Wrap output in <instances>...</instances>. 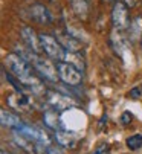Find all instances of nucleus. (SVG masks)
Segmentation results:
<instances>
[{
  "mask_svg": "<svg viewBox=\"0 0 142 154\" xmlns=\"http://www.w3.org/2000/svg\"><path fill=\"white\" fill-rule=\"evenodd\" d=\"M0 119H2V125L3 127H9V128H18L23 122L20 121V118L11 112H8L6 108H2V112H0Z\"/></svg>",
  "mask_w": 142,
  "mask_h": 154,
  "instance_id": "nucleus-11",
  "label": "nucleus"
},
{
  "mask_svg": "<svg viewBox=\"0 0 142 154\" xmlns=\"http://www.w3.org/2000/svg\"><path fill=\"white\" fill-rule=\"evenodd\" d=\"M110 41H112V45H113V49H115V52L118 54V55H121L122 57V54H124V51L127 49V40L118 32L116 34V31L112 34V37H110Z\"/></svg>",
  "mask_w": 142,
  "mask_h": 154,
  "instance_id": "nucleus-15",
  "label": "nucleus"
},
{
  "mask_svg": "<svg viewBox=\"0 0 142 154\" xmlns=\"http://www.w3.org/2000/svg\"><path fill=\"white\" fill-rule=\"evenodd\" d=\"M29 14H31V18L38 25H49L52 21V17H51V12L47 11V8L41 3H34L31 5L29 8Z\"/></svg>",
  "mask_w": 142,
  "mask_h": 154,
  "instance_id": "nucleus-7",
  "label": "nucleus"
},
{
  "mask_svg": "<svg viewBox=\"0 0 142 154\" xmlns=\"http://www.w3.org/2000/svg\"><path fill=\"white\" fill-rule=\"evenodd\" d=\"M112 23L115 26V29L121 31V29H125L128 28L131 21L128 20V8L124 2L118 0V2L113 3V8H112Z\"/></svg>",
  "mask_w": 142,
  "mask_h": 154,
  "instance_id": "nucleus-5",
  "label": "nucleus"
},
{
  "mask_svg": "<svg viewBox=\"0 0 142 154\" xmlns=\"http://www.w3.org/2000/svg\"><path fill=\"white\" fill-rule=\"evenodd\" d=\"M2 154H9V152H6V151H2Z\"/></svg>",
  "mask_w": 142,
  "mask_h": 154,
  "instance_id": "nucleus-22",
  "label": "nucleus"
},
{
  "mask_svg": "<svg viewBox=\"0 0 142 154\" xmlns=\"http://www.w3.org/2000/svg\"><path fill=\"white\" fill-rule=\"evenodd\" d=\"M106 149H107V145H106V143H103L99 148H96V151H95L93 154H104V151H106Z\"/></svg>",
  "mask_w": 142,
  "mask_h": 154,
  "instance_id": "nucleus-21",
  "label": "nucleus"
},
{
  "mask_svg": "<svg viewBox=\"0 0 142 154\" xmlns=\"http://www.w3.org/2000/svg\"><path fill=\"white\" fill-rule=\"evenodd\" d=\"M57 70H58L60 79H61L64 84L70 85V87H75V85L81 84V81H83V75H81L80 69H77L75 66L69 64V63H66V61L57 63Z\"/></svg>",
  "mask_w": 142,
  "mask_h": 154,
  "instance_id": "nucleus-2",
  "label": "nucleus"
},
{
  "mask_svg": "<svg viewBox=\"0 0 142 154\" xmlns=\"http://www.w3.org/2000/svg\"><path fill=\"white\" fill-rule=\"evenodd\" d=\"M20 35H21L23 41L26 43V46H28L29 51H32V52L37 54V55L43 51V49H41V43H40V35H37L32 28H29V26L21 28Z\"/></svg>",
  "mask_w": 142,
  "mask_h": 154,
  "instance_id": "nucleus-6",
  "label": "nucleus"
},
{
  "mask_svg": "<svg viewBox=\"0 0 142 154\" xmlns=\"http://www.w3.org/2000/svg\"><path fill=\"white\" fill-rule=\"evenodd\" d=\"M8 105L17 112H28L31 107V99L25 93H17L8 96Z\"/></svg>",
  "mask_w": 142,
  "mask_h": 154,
  "instance_id": "nucleus-8",
  "label": "nucleus"
},
{
  "mask_svg": "<svg viewBox=\"0 0 142 154\" xmlns=\"http://www.w3.org/2000/svg\"><path fill=\"white\" fill-rule=\"evenodd\" d=\"M40 43H41L43 52L49 58L57 60L58 63L64 60L66 51H64V48L60 45V41L55 37H52L49 34H40Z\"/></svg>",
  "mask_w": 142,
  "mask_h": 154,
  "instance_id": "nucleus-1",
  "label": "nucleus"
},
{
  "mask_svg": "<svg viewBox=\"0 0 142 154\" xmlns=\"http://www.w3.org/2000/svg\"><path fill=\"white\" fill-rule=\"evenodd\" d=\"M128 37L130 40H142V17L137 15L131 20V23L128 26Z\"/></svg>",
  "mask_w": 142,
  "mask_h": 154,
  "instance_id": "nucleus-13",
  "label": "nucleus"
},
{
  "mask_svg": "<svg viewBox=\"0 0 142 154\" xmlns=\"http://www.w3.org/2000/svg\"><path fill=\"white\" fill-rule=\"evenodd\" d=\"M125 145H127V148L131 149V151H136V149L142 148V134H133V136L127 137Z\"/></svg>",
  "mask_w": 142,
  "mask_h": 154,
  "instance_id": "nucleus-18",
  "label": "nucleus"
},
{
  "mask_svg": "<svg viewBox=\"0 0 142 154\" xmlns=\"http://www.w3.org/2000/svg\"><path fill=\"white\" fill-rule=\"evenodd\" d=\"M70 6L75 15L81 20H86L89 15V2L87 0H70Z\"/></svg>",
  "mask_w": 142,
  "mask_h": 154,
  "instance_id": "nucleus-12",
  "label": "nucleus"
},
{
  "mask_svg": "<svg viewBox=\"0 0 142 154\" xmlns=\"http://www.w3.org/2000/svg\"><path fill=\"white\" fill-rule=\"evenodd\" d=\"M131 119H133V116H131L130 112H124L122 116H121V122H122V125H128V124L131 122Z\"/></svg>",
  "mask_w": 142,
  "mask_h": 154,
  "instance_id": "nucleus-20",
  "label": "nucleus"
},
{
  "mask_svg": "<svg viewBox=\"0 0 142 154\" xmlns=\"http://www.w3.org/2000/svg\"><path fill=\"white\" fill-rule=\"evenodd\" d=\"M43 121H44V124L49 127V128H54L55 131H57V128H58V125H60V119H58V116H57V112H47L44 116H43Z\"/></svg>",
  "mask_w": 142,
  "mask_h": 154,
  "instance_id": "nucleus-17",
  "label": "nucleus"
},
{
  "mask_svg": "<svg viewBox=\"0 0 142 154\" xmlns=\"http://www.w3.org/2000/svg\"><path fill=\"white\" fill-rule=\"evenodd\" d=\"M31 64L34 66V69H35L44 79H47V81L55 82V81L60 78L57 67H55V66H54L49 60H44V58H41V57H38V55H34V60H32Z\"/></svg>",
  "mask_w": 142,
  "mask_h": 154,
  "instance_id": "nucleus-4",
  "label": "nucleus"
},
{
  "mask_svg": "<svg viewBox=\"0 0 142 154\" xmlns=\"http://www.w3.org/2000/svg\"><path fill=\"white\" fill-rule=\"evenodd\" d=\"M64 60H66V63L75 66V67H77V69H80V70H83V69H84V63H83V60L77 55V52H69V51H66Z\"/></svg>",
  "mask_w": 142,
  "mask_h": 154,
  "instance_id": "nucleus-16",
  "label": "nucleus"
},
{
  "mask_svg": "<svg viewBox=\"0 0 142 154\" xmlns=\"http://www.w3.org/2000/svg\"><path fill=\"white\" fill-rule=\"evenodd\" d=\"M44 98H46L47 105L54 112H64V110H69L70 107L75 105V101L69 95H63V93H58L55 90H47Z\"/></svg>",
  "mask_w": 142,
  "mask_h": 154,
  "instance_id": "nucleus-3",
  "label": "nucleus"
},
{
  "mask_svg": "<svg viewBox=\"0 0 142 154\" xmlns=\"http://www.w3.org/2000/svg\"><path fill=\"white\" fill-rule=\"evenodd\" d=\"M54 139L57 140V143L63 148H75L77 145V137L70 133H66V131H61V130H57L55 134H54Z\"/></svg>",
  "mask_w": 142,
  "mask_h": 154,
  "instance_id": "nucleus-10",
  "label": "nucleus"
},
{
  "mask_svg": "<svg viewBox=\"0 0 142 154\" xmlns=\"http://www.w3.org/2000/svg\"><path fill=\"white\" fill-rule=\"evenodd\" d=\"M37 154H61V151L58 149V146L49 143V145H43V143H37Z\"/></svg>",
  "mask_w": 142,
  "mask_h": 154,
  "instance_id": "nucleus-19",
  "label": "nucleus"
},
{
  "mask_svg": "<svg viewBox=\"0 0 142 154\" xmlns=\"http://www.w3.org/2000/svg\"><path fill=\"white\" fill-rule=\"evenodd\" d=\"M14 140L18 143V146H20L21 149H25L26 152H29V154H37V143H35V142L26 139L25 136H21V134H18V133H14Z\"/></svg>",
  "mask_w": 142,
  "mask_h": 154,
  "instance_id": "nucleus-14",
  "label": "nucleus"
},
{
  "mask_svg": "<svg viewBox=\"0 0 142 154\" xmlns=\"http://www.w3.org/2000/svg\"><path fill=\"white\" fill-rule=\"evenodd\" d=\"M57 40L60 41V45L64 48V51H69V52H78L81 45H80V40L74 38L70 34H64V32H58L57 34Z\"/></svg>",
  "mask_w": 142,
  "mask_h": 154,
  "instance_id": "nucleus-9",
  "label": "nucleus"
}]
</instances>
